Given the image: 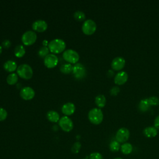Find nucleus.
<instances>
[{
  "label": "nucleus",
  "instance_id": "1",
  "mask_svg": "<svg viewBox=\"0 0 159 159\" xmlns=\"http://www.w3.org/2000/svg\"><path fill=\"white\" fill-rule=\"evenodd\" d=\"M66 43L65 41L61 39H55L51 40L48 45L50 52L54 53H60L65 50Z\"/></svg>",
  "mask_w": 159,
  "mask_h": 159
},
{
  "label": "nucleus",
  "instance_id": "2",
  "mask_svg": "<svg viewBox=\"0 0 159 159\" xmlns=\"http://www.w3.org/2000/svg\"><path fill=\"white\" fill-rule=\"evenodd\" d=\"M88 117L92 124L98 125L103 120V113L99 108H93L89 111Z\"/></svg>",
  "mask_w": 159,
  "mask_h": 159
},
{
  "label": "nucleus",
  "instance_id": "3",
  "mask_svg": "<svg viewBox=\"0 0 159 159\" xmlns=\"http://www.w3.org/2000/svg\"><path fill=\"white\" fill-rule=\"evenodd\" d=\"M17 73L20 78L24 80H29L32 77L33 70L29 65L24 63L17 67Z\"/></svg>",
  "mask_w": 159,
  "mask_h": 159
},
{
  "label": "nucleus",
  "instance_id": "4",
  "mask_svg": "<svg viewBox=\"0 0 159 159\" xmlns=\"http://www.w3.org/2000/svg\"><path fill=\"white\" fill-rule=\"evenodd\" d=\"M63 59L70 64H76L78 63L80 56L78 53L73 49H67L63 53Z\"/></svg>",
  "mask_w": 159,
  "mask_h": 159
},
{
  "label": "nucleus",
  "instance_id": "5",
  "mask_svg": "<svg viewBox=\"0 0 159 159\" xmlns=\"http://www.w3.org/2000/svg\"><path fill=\"white\" fill-rule=\"evenodd\" d=\"M72 74L76 80L83 79L86 75V71L84 66L80 63H76L73 66Z\"/></svg>",
  "mask_w": 159,
  "mask_h": 159
},
{
  "label": "nucleus",
  "instance_id": "6",
  "mask_svg": "<svg viewBox=\"0 0 159 159\" xmlns=\"http://www.w3.org/2000/svg\"><path fill=\"white\" fill-rule=\"evenodd\" d=\"M96 22L92 19H87L84 21L82 25V31L86 35H92L96 30Z\"/></svg>",
  "mask_w": 159,
  "mask_h": 159
},
{
  "label": "nucleus",
  "instance_id": "7",
  "mask_svg": "<svg viewBox=\"0 0 159 159\" xmlns=\"http://www.w3.org/2000/svg\"><path fill=\"white\" fill-rule=\"evenodd\" d=\"M22 42L25 45H31L35 43L37 40V34L33 30H27L22 35Z\"/></svg>",
  "mask_w": 159,
  "mask_h": 159
},
{
  "label": "nucleus",
  "instance_id": "8",
  "mask_svg": "<svg viewBox=\"0 0 159 159\" xmlns=\"http://www.w3.org/2000/svg\"><path fill=\"white\" fill-rule=\"evenodd\" d=\"M58 124L61 129L65 132H70L73 128V122L71 119L68 117V116H63L61 117L60 120Z\"/></svg>",
  "mask_w": 159,
  "mask_h": 159
},
{
  "label": "nucleus",
  "instance_id": "9",
  "mask_svg": "<svg viewBox=\"0 0 159 159\" xmlns=\"http://www.w3.org/2000/svg\"><path fill=\"white\" fill-rule=\"evenodd\" d=\"M130 137V132L125 127L120 128L116 132V139L119 143H125Z\"/></svg>",
  "mask_w": 159,
  "mask_h": 159
},
{
  "label": "nucleus",
  "instance_id": "10",
  "mask_svg": "<svg viewBox=\"0 0 159 159\" xmlns=\"http://www.w3.org/2000/svg\"><path fill=\"white\" fill-rule=\"evenodd\" d=\"M43 63L45 66L47 68H52L57 65L58 63V58L56 55L53 53H50L44 58Z\"/></svg>",
  "mask_w": 159,
  "mask_h": 159
},
{
  "label": "nucleus",
  "instance_id": "11",
  "mask_svg": "<svg viewBox=\"0 0 159 159\" xmlns=\"http://www.w3.org/2000/svg\"><path fill=\"white\" fill-rule=\"evenodd\" d=\"M20 96L24 100H30L34 98L35 91L31 87L25 86L20 89Z\"/></svg>",
  "mask_w": 159,
  "mask_h": 159
},
{
  "label": "nucleus",
  "instance_id": "12",
  "mask_svg": "<svg viewBox=\"0 0 159 159\" xmlns=\"http://www.w3.org/2000/svg\"><path fill=\"white\" fill-rule=\"evenodd\" d=\"M125 64V60L121 57H117L114 58L111 62V67L115 71H119L122 70Z\"/></svg>",
  "mask_w": 159,
  "mask_h": 159
},
{
  "label": "nucleus",
  "instance_id": "13",
  "mask_svg": "<svg viewBox=\"0 0 159 159\" xmlns=\"http://www.w3.org/2000/svg\"><path fill=\"white\" fill-rule=\"evenodd\" d=\"M32 29L35 31H37L39 32H42L47 30L48 27V25L46 21L41 19H39L34 21L32 23Z\"/></svg>",
  "mask_w": 159,
  "mask_h": 159
},
{
  "label": "nucleus",
  "instance_id": "14",
  "mask_svg": "<svg viewBox=\"0 0 159 159\" xmlns=\"http://www.w3.org/2000/svg\"><path fill=\"white\" fill-rule=\"evenodd\" d=\"M128 80V75L125 71H120L114 76V81L116 84L122 85L127 82Z\"/></svg>",
  "mask_w": 159,
  "mask_h": 159
},
{
  "label": "nucleus",
  "instance_id": "15",
  "mask_svg": "<svg viewBox=\"0 0 159 159\" xmlns=\"http://www.w3.org/2000/svg\"><path fill=\"white\" fill-rule=\"evenodd\" d=\"M75 111V106L72 102H66L62 106L61 112L66 116H70L74 113Z\"/></svg>",
  "mask_w": 159,
  "mask_h": 159
},
{
  "label": "nucleus",
  "instance_id": "16",
  "mask_svg": "<svg viewBox=\"0 0 159 159\" xmlns=\"http://www.w3.org/2000/svg\"><path fill=\"white\" fill-rule=\"evenodd\" d=\"M143 133L146 137L153 138L157 136L158 134V130L154 126H149L144 129Z\"/></svg>",
  "mask_w": 159,
  "mask_h": 159
},
{
  "label": "nucleus",
  "instance_id": "17",
  "mask_svg": "<svg viewBox=\"0 0 159 159\" xmlns=\"http://www.w3.org/2000/svg\"><path fill=\"white\" fill-rule=\"evenodd\" d=\"M3 67H4V70L6 71H8V72L14 71L17 68V66L16 62H15L14 61L11 60L6 61L4 63Z\"/></svg>",
  "mask_w": 159,
  "mask_h": 159
},
{
  "label": "nucleus",
  "instance_id": "18",
  "mask_svg": "<svg viewBox=\"0 0 159 159\" xmlns=\"http://www.w3.org/2000/svg\"><path fill=\"white\" fill-rule=\"evenodd\" d=\"M47 117L52 122H57L60 120L59 114L55 111H49L47 113Z\"/></svg>",
  "mask_w": 159,
  "mask_h": 159
},
{
  "label": "nucleus",
  "instance_id": "19",
  "mask_svg": "<svg viewBox=\"0 0 159 159\" xmlns=\"http://www.w3.org/2000/svg\"><path fill=\"white\" fill-rule=\"evenodd\" d=\"M151 106L150 105L148 99H142L139 104V109L140 111L142 112H147L148 111L150 108Z\"/></svg>",
  "mask_w": 159,
  "mask_h": 159
},
{
  "label": "nucleus",
  "instance_id": "20",
  "mask_svg": "<svg viewBox=\"0 0 159 159\" xmlns=\"http://www.w3.org/2000/svg\"><path fill=\"white\" fill-rule=\"evenodd\" d=\"M106 98L102 94H99L95 98V103L99 109L104 107V106L106 105Z\"/></svg>",
  "mask_w": 159,
  "mask_h": 159
},
{
  "label": "nucleus",
  "instance_id": "21",
  "mask_svg": "<svg viewBox=\"0 0 159 159\" xmlns=\"http://www.w3.org/2000/svg\"><path fill=\"white\" fill-rule=\"evenodd\" d=\"M133 150V147L130 143H124L120 146V150L124 155H129L131 153Z\"/></svg>",
  "mask_w": 159,
  "mask_h": 159
},
{
  "label": "nucleus",
  "instance_id": "22",
  "mask_svg": "<svg viewBox=\"0 0 159 159\" xmlns=\"http://www.w3.org/2000/svg\"><path fill=\"white\" fill-rule=\"evenodd\" d=\"M25 53V50L22 45H17L14 48V55L16 57H22Z\"/></svg>",
  "mask_w": 159,
  "mask_h": 159
},
{
  "label": "nucleus",
  "instance_id": "23",
  "mask_svg": "<svg viewBox=\"0 0 159 159\" xmlns=\"http://www.w3.org/2000/svg\"><path fill=\"white\" fill-rule=\"evenodd\" d=\"M60 70L64 74H69L73 71V66L70 63H64L60 66Z\"/></svg>",
  "mask_w": 159,
  "mask_h": 159
},
{
  "label": "nucleus",
  "instance_id": "24",
  "mask_svg": "<svg viewBox=\"0 0 159 159\" xmlns=\"http://www.w3.org/2000/svg\"><path fill=\"white\" fill-rule=\"evenodd\" d=\"M7 83L10 85L15 84L18 81V76L16 73H11L9 74L6 78Z\"/></svg>",
  "mask_w": 159,
  "mask_h": 159
},
{
  "label": "nucleus",
  "instance_id": "25",
  "mask_svg": "<svg viewBox=\"0 0 159 159\" xmlns=\"http://www.w3.org/2000/svg\"><path fill=\"white\" fill-rule=\"evenodd\" d=\"M120 148V143L117 140H112L109 144V149L113 152H117Z\"/></svg>",
  "mask_w": 159,
  "mask_h": 159
},
{
  "label": "nucleus",
  "instance_id": "26",
  "mask_svg": "<svg viewBox=\"0 0 159 159\" xmlns=\"http://www.w3.org/2000/svg\"><path fill=\"white\" fill-rule=\"evenodd\" d=\"M49 52H50V50L47 47L42 46L39 50L38 55L41 58H45L47 55H48Z\"/></svg>",
  "mask_w": 159,
  "mask_h": 159
},
{
  "label": "nucleus",
  "instance_id": "27",
  "mask_svg": "<svg viewBox=\"0 0 159 159\" xmlns=\"http://www.w3.org/2000/svg\"><path fill=\"white\" fill-rule=\"evenodd\" d=\"M73 16H74V18L76 20H78V21H83L86 18V16H85V14L83 12V11H76L74 14H73Z\"/></svg>",
  "mask_w": 159,
  "mask_h": 159
},
{
  "label": "nucleus",
  "instance_id": "28",
  "mask_svg": "<svg viewBox=\"0 0 159 159\" xmlns=\"http://www.w3.org/2000/svg\"><path fill=\"white\" fill-rule=\"evenodd\" d=\"M150 105L152 106H158L159 104V98L157 96H151L149 98H147Z\"/></svg>",
  "mask_w": 159,
  "mask_h": 159
},
{
  "label": "nucleus",
  "instance_id": "29",
  "mask_svg": "<svg viewBox=\"0 0 159 159\" xmlns=\"http://www.w3.org/2000/svg\"><path fill=\"white\" fill-rule=\"evenodd\" d=\"M81 145L80 142H76L71 147V152L73 153H78L81 148Z\"/></svg>",
  "mask_w": 159,
  "mask_h": 159
},
{
  "label": "nucleus",
  "instance_id": "30",
  "mask_svg": "<svg viewBox=\"0 0 159 159\" xmlns=\"http://www.w3.org/2000/svg\"><path fill=\"white\" fill-rule=\"evenodd\" d=\"M89 159H103V157L99 152H93L89 155Z\"/></svg>",
  "mask_w": 159,
  "mask_h": 159
},
{
  "label": "nucleus",
  "instance_id": "31",
  "mask_svg": "<svg viewBox=\"0 0 159 159\" xmlns=\"http://www.w3.org/2000/svg\"><path fill=\"white\" fill-rule=\"evenodd\" d=\"M7 116V112L2 107H0V121L4 120Z\"/></svg>",
  "mask_w": 159,
  "mask_h": 159
},
{
  "label": "nucleus",
  "instance_id": "32",
  "mask_svg": "<svg viewBox=\"0 0 159 159\" xmlns=\"http://www.w3.org/2000/svg\"><path fill=\"white\" fill-rule=\"evenodd\" d=\"M119 91H120L119 88H118L117 86H114L111 89L110 93H111V95L112 96H116Z\"/></svg>",
  "mask_w": 159,
  "mask_h": 159
},
{
  "label": "nucleus",
  "instance_id": "33",
  "mask_svg": "<svg viewBox=\"0 0 159 159\" xmlns=\"http://www.w3.org/2000/svg\"><path fill=\"white\" fill-rule=\"evenodd\" d=\"M1 45H1L2 47H4V48H9V47L11 46V41H10L9 40L6 39V40H4V41H2Z\"/></svg>",
  "mask_w": 159,
  "mask_h": 159
},
{
  "label": "nucleus",
  "instance_id": "34",
  "mask_svg": "<svg viewBox=\"0 0 159 159\" xmlns=\"http://www.w3.org/2000/svg\"><path fill=\"white\" fill-rule=\"evenodd\" d=\"M154 127L158 130L159 129V116H158L154 120Z\"/></svg>",
  "mask_w": 159,
  "mask_h": 159
},
{
  "label": "nucleus",
  "instance_id": "35",
  "mask_svg": "<svg viewBox=\"0 0 159 159\" xmlns=\"http://www.w3.org/2000/svg\"><path fill=\"white\" fill-rule=\"evenodd\" d=\"M42 44L43 45V46H46V47H47V45H48V41H47V40H44L42 42Z\"/></svg>",
  "mask_w": 159,
  "mask_h": 159
},
{
  "label": "nucleus",
  "instance_id": "36",
  "mask_svg": "<svg viewBox=\"0 0 159 159\" xmlns=\"http://www.w3.org/2000/svg\"><path fill=\"white\" fill-rule=\"evenodd\" d=\"M2 46L0 45V54H1V52H2Z\"/></svg>",
  "mask_w": 159,
  "mask_h": 159
},
{
  "label": "nucleus",
  "instance_id": "37",
  "mask_svg": "<svg viewBox=\"0 0 159 159\" xmlns=\"http://www.w3.org/2000/svg\"><path fill=\"white\" fill-rule=\"evenodd\" d=\"M113 159H122V158H119V157H117V158H113Z\"/></svg>",
  "mask_w": 159,
  "mask_h": 159
},
{
  "label": "nucleus",
  "instance_id": "38",
  "mask_svg": "<svg viewBox=\"0 0 159 159\" xmlns=\"http://www.w3.org/2000/svg\"><path fill=\"white\" fill-rule=\"evenodd\" d=\"M83 159H87V158H83Z\"/></svg>",
  "mask_w": 159,
  "mask_h": 159
}]
</instances>
